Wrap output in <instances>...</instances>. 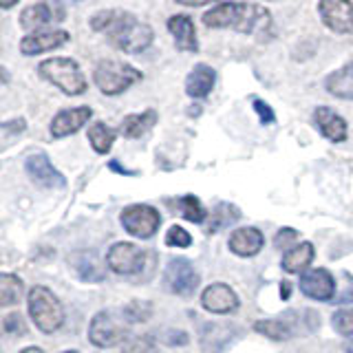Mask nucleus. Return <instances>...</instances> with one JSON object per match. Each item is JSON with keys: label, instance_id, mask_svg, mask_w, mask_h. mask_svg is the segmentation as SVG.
I'll use <instances>...</instances> for the list:
<instances>
[{"label": "nucleus", "instance_id": "obj_6", "mask_svg": "<svg viewBox=\"0 0 353 353\" xmlns=\"http://www.w3.org/2000/svg\"><path fill=\"white\" fill-rule=\"evenodd\" d=\"M124 314L117 312H99L93 316L91 325H88V340L97 349H110L117 347L121 340L126 338V323Z\"/></svg>", "mask_w": 353, "mask_h": 353}, {"label": "nucleus", "instance_id": "obj_30", "mask_svg": "<svg viewBox=\"0 0 353 353\" xmlns=\"http://www.w3.org/2000/svg\"><path fill=\"white\" fill-rule=\"evenodd\" d=\"M22 296V281L14 274H3L0 276V305L11 307L20 301Z\"/></svg>", "mask_w": 353, "mask_h": 353}, {"label": "nucleus", "instance_id": "obj_5", "mask_svg": "<svg viewBox=\"0 0 353 353\" xmlns=\"http://www.w3.org/2000/svg\"><path fill=\"white\" fill-rule=\"evenodd\" d=\"M95 84L106 95H119L135 82L141 80V73L126 62L119 60H102L95 66Z\"/></svg>", "mask_w": 353, "mask_h": 353}, {"label": "nucleus", "instance_id": "obj_31", "mask_svg": "<svg viewBox=\"0 0 353 353\" xmlns=\"http://www.w3.org/2000/svg\"><path fill=\"white\" fill-rule=\"evenodd\" d=\"M121 314H124L126 323L139 325V323H146V320H150L152 305L148 301H132V303H128L124 309H121Z\"/></svg>", "mask_w": 353, "mask_h": 353}, {"label": "nucleus", "instance_id": "obj_19", "mask_svg": "<svg viewBox=\"0 0 353 353\" xmlns=\"http://www.w3.org/2000/svg\"><path fill=\"white\" fill-rule=\"evenodd\" d=\"M168 29H170V33L174 36L176 49L188 51V53H194L199 49L194 22L188 18V16H172L168 20Z\"/></svg>", "mask_w": 353, "mask_h": 353}, {"label": "nucleus", "instance_id": "obj_37", "mask_svg": "<svg viewBox=\"0 0 353 353\" xmlns=\"http://www.w3.org/2000/svg\"><path fill=\"white\" fill-rule=\"evenodd\" d=\"M254 110L259 113V119L263 121V124H274V110L270 104H265L263 99H254Z\"/></svg>", "mask_w": 353, "mask_h": 353}, {"label": "nucleus", "instance_id": "obj_41", "mask_svg": "<svg viewBox=\"0 0 353 353\" xmlns=\"http://www.w3.org/2000/svg\"><path fill=\"white\" fill-rule=\"evenodd\" d=\"M108 168H110V170H115V172H121V174H135V170L121 168V165H117V161H110V163H108Z\"/></svg>", "mask_w": 353, "mask_h": 353}, {"label": "nucleus", "instance_id": "obj_27", "mask_svg": "<svg viewBox=\"0 0 353 353\" xmlns=\"http://www.w3.org/2000/svg\"><path fill=\"white\" fill-rule=\"evenodd\" d=\"M241 219V212L236 205H230V203H219L214 208L212 216H210V223L205 225V232L208 234H214V232L223 230L232 223H236V221Z\"/></svg>", "mask_w": 353, "mask_h": 353}, {"label": "nucleus", "instance_id": "obj_32", "mask_svg": "<svg viewBox=\"0 0 353 353\" xmlns=\"http://www.w3.org/2000/svg\"><path fill=\"white\" fill-rule=\"evenodd\" d=\"M121 353H157V347H154L150 336H130L124 340Z\"/></svg>", "mask_w": 353, "mask_h": 353}, {"label": "nucleus", "instance_id": "obj_21", "mask_svg": "<svg viewBox=\"0 0 353 353\" xmlns=\"http://www.w3.org/2000/svg\"><path fill=\"white\" fill-rule=\"evenodd\" d=\"M69 263L73 265L75 274L86 283H97L104 279V268L95 252H77Z\"/></svg>", "mask_w": 353, "mask_h": 353}, {"label": "nucleus", "instance_id": "obj_28", "mask_svg": "<svg viewBox=\"0 0 353 353\" xmlns=\"http://www.w3.org/2000/svg\"><path fill=\"white\" fill-rule=\"evenodd\" d=\"M88 141H91V146L95 152L99 154H106L110 150L115 141V130L108 128L104 121H95V124L88 128Z\"/></svg>", "mask_w": 353, "mask_h": 353}, {"label": "nucleus", "instance_id": "obj_17", "mask_svg": "<svg viewBox=\"0 0 353 353\" xmlns=\"http://www.w3.org/2000/svg\"><path fill=\"white\" fill-rule=\"evenodd\" d=\"M314 121H316L318 130L323 132L329 141L338 143V141L347 139V121L338 113H334L329 106H318L314 110Z\"/></svg>", "mask_w": 353, "mask_h": 353}, {"label": "nucleus", "instance_id": "obj_8", "mask_svg": "<svg viewBox=\"0 0 353 353\" xmlns=\"http://www.w3.org/2000/svg\"><path fill=\"white\" fill-rule=\"evenodd\" d=\"M201 283L199 279V272L194 270V265L188 261V259H170L168 265L163 270V287L168 290L170 294L176 296H192L194 290Z\"/></svg>", "mask_w": 353, "mask_h": 353}, {"label": "nucleus", "instance_id": "obj_14", "mask_svg": "<svg viewBox=\"0 0 353 353\" xmlns=\"http://www.w3.org/2000/svg\"><path fill=\"white\" fill-rule=\"evenodd\" d=\"M93 110L88 106H77V108H64L51 121V135L55 139H62L66 135H73V132L80 130L88 119H91Z\"/></svg>", "mask_w": 353, "mask_h": 353}, {"label": "nucleus", "instance_id": "obj_35", "mask_svg": "<svg viewBox=\"0 0 353 353\" xmlns=\"http://www.w3.org/2000/svg\"><path fill=\"white\" fill-rule=\"evenodd\" d=\"M296 245H298V232L294 228H283V230H279V234L274 236V248L276 250L287 252V250H292Z\"/></svg>", "mask_w": 353, "mask_h": 353}, {"label": "nucleus", "instance_id": "obj_39", "mask_svg": "<svg viewBox=\"0 0 353 353\" xmlns=\"http://www.w3.org/2000/svg\"><path fill=\"white\" fill-rule=\"evenodd\" d=\"M22 130H25V119H14V121H5V124H3L5 137L7 135H16V132H22Z\"/></svg>", "mask_w": 353, "mask_h": 353}, {"label": "nucleus", "instance_id": "obj_23", "mask_svg": "<svg viewBox=\"0 0 353 353\" xmlns=\"http://www.w3.org/2000/svg\"><path fill=\"white\" fill-rule=\"evenodd\" d=\"M154 124H157V113L150 110H143V113H135V115H126L124 121H121V135L128 139H137L143 132H148Z\"/></svg>", "mask_w": 353, "mask_h": 353}, {"label": "nucleus", "instance_id": "obj_40", "mask_svg": "<svg viewBox=\"0 0 353 353\" xmlns=\"http://www.w3.org/2000/svg\"><path fill=\"white\" fill-rule=\"evenodd\" d=\"M179 5H185V7H199V5H205V3H212V0H176Z\"/></svg>", "mask_w": 353, "mask_h": 353}, {"label": "nucleus", "instance_id": "obj_34", "mask_svg": "<svg viewBox=\"0 0 353 353\" xmlns=\"http://www.w3.org/2000/svg\"><path fill=\"white\" fill-rule=\"evenodd\" d=\"M165 245L170 248H190L192 245V236L179 225H172L165 234Z\"/></svg>", "mask_w": 353, "mask_h": 353}, {"label": "nucleus", "instance_id": "obj_18", "mask_svg": "<svg viewBox=\"0 0 353 353\" xmlns=\"http://www.w3.org/2000/svg\"><path fill=\"white\" fill-rule=\"evenodd\" d=\"M64 18V11L60 5H49V3H38V5H31L20 14V25L22 29L33 31V29H40L44 25H49L51 20H62Z\"/></svg>", "mask_w": 353, "mask_h": 353}, {"label": "nucleus", "instance_id": "obj_33", "mask_svg": "<svg viewBox=\"0 0 353 353\" xmlns=\"http://www.w3.org/2000/svg\"><path fill=\"white\" fill-rule=\"evenodd\" d=\"M331 320H334V329L340 336L353 338V309H340Z\"/></svg>", "mask_w": 353, "mask_h": 353}, {"label": "nucleus", "instance_id": "obj_22", "mask_svg": "<svg viewBox=\"0 0 353 353\" xmlns=\"http://www.w3.org/2000/svg\"><path fill=\"white\" fill-rule=\"evenodd\" d=\"M314 261V245L309 241L298 243L296 248L287 250L283 254V270L287 274H298V272H307V268Z\"/></svg>", "mask_w": 353, "mask_h": 353}, {"label": "nucleus", "instance_id": "obj_9", "mask_svg": "<svg viewBox=\"0 0 353 353\" xmlns=\"http://www.w3.org/2000/svg\"><path fill=\"white\" fill-rule=\"evenodd\" d=\"M148 252L137 248L135 243H115L106 254V265L110 272L119 276H135L143 270Z\"/></svg>", "mask_w": 353, "mask_h": 353}, {"label": "nucleus", "instance_id": "obj_24", "mask_svg": "<svg viewBox=\"0 0 353 353\" xmlns=\"http://www.w3.org/2000/svg\"><path fill=\"white\" fill-rule=\"evenodd\" d=\"M327 91L340 99H353V62L327 77Z\"/></svg>", "mask_w": 353, "mask_h": 353}, {"label": "nucleus", "instance_id": "obj_3", "mask_svg": "<svg viewBox=\"0 0 353 353\" xmlns=\"http://www.w3.org/2000/svg\"><path fill=\"white\" fill-rule=\"evenodd\" d=\"M27 307H29L31 320L36 323L40 331H44V334H53V331H58L64 323L62 303L51 290H47V287H42V285H36L29 290Z\"/></svg>", "mask_w": 353, "mask_h": 353}, {"label": "nucleus", "instance_id": "obj_12", "mask_svg": "<svg viewBox=\"0 0 353 353\" xmlns=\"http://www.w3.org/2000/svg\"><path fill=\"white\" fill-rule=\"evenodd\" d=\"M201 305L212 314H230L239 309V296L225 283H212L201 294Z\"/></svg>", "mask_w": 353, "mask_h": 353}, {"label": "nucleus", "instance_id": "obj_26", "mask_svg": "<svg viewBox=\"0 0 353 353\" xmlns=\"http://www.w3.org/2000/svg\"><path fill=\"white\" fill-rule=\"evenodd\" d=\"M230 338H232V331L225 325L210 323L201 331V345L210 353H221V351H223V347L230 342Z\"/></svg>", "mask_w": 353, "mask_h": 353}, {"label": "nucleus", "instance_id": "obj_42", "mask_svg": "<svg viewBox=\"0 0 353 353\" xmlns=\"http://www.w3.org/2000/svg\"><path fill=\"white\" fill-rule=\"evenodd\" d=\"M290 287H292L290 283H283V285H281V296H283V298H290Z\"/></svg>", "mask_w": 353, "mask_h": 353}, {"label": "nucleus", "instance_id": "obj_13", "mask_svg": "<svg viewBox=\"0 0 353 353\" xmlns=\"http://www.w3.org/2000/svg\"><path fill=\"white\" fill-rule=\"evenodd\" d=\"M25 168H27V174L31 176V181L42 188H64L66 185L64 176L53 168V163L49 161V157L44 152L31 154L25 163Z\"/></svg>", "mask_w": 353, "mask_h": 353}, {"label": "nucleus", "instance_id": "obj_15", "mask_svg": "<svg viewBox=\"0 0 353 353\" xmlns=\"http://www.w3.org/2000/svg\"><path fill=\"white\" fill-rule=\"evenodd\" d=\"M69 42V33L66 31H40V33H31L20 40V51L25 55H38L44 51L58 49L62 44Z\"/></svg>", "mask_w": 353, "mask_h": 353}, {"label": "nucleus", "instance_id": "obj_7", "mask_svg": "<svg viewBox=\"0 0 353 353\" xmlns=\"http://www.w3.org/2000/svg\"><path fill=\"white\" fill-rule=\"evenodd\" d=\"M121 225L132 236L150 239L152 234H157V230L161 225V216L148 203H132L121 210Z\"/></svg>", "mask_w": 353, "mask_h": 353}, {"label": "nucleus", "instance_id": "obj_16", "mask_svg": "<svg viewBox=\"0 0 353 353\" xmlns=\"http://www.w3.org/2000/svg\"><path fill=\"white\" fill-rule=\"evenodd\" d=\"M263 234L256 228H239L230 234V252H234L236 256H256V254L263 250Z\"/></svg>", "mask_w": 353, "mask_h": 353}, {"label": "nucleus", "instance_id": "obj_38", "mask_svg": "<svg viewBox=\"0 0 353 353\" xmlns=\"http://www.w3.org/2000/svg\"><path fill=\"white\" fill-rule=\"evenodd\" d=\"M163 338V342H165V345H185V342H188V334H183V331H174V329H170V331H165V334L161 336Z\"/></svg>", "mask_w": 353, "mask_h": 353}, {"label": "nucleus", "instance_id": "obj_11", "mask_svg": "<svg viewBox=\"0 0 353 353\" xmlns=\"http://www.w3.org/2000/svg\"><path fill=\"white\" fill-rule=\"evenodd\" d=\"M301 292L312 301H331L336 294V281L327 270H307L301 276Z\"/></svg>", "mask_w": 353, "mask_h": 353}, {"label": "nucleus", "instance_id": "obj_4", "mask_svg": "<svg viewBox=\"0 0 353 353\" xmlns=\"http://www.w3.org/2000/svg\"><path fill=\"white\" fill-rule=\"evenodd\" d=\"M38 73L47 82L55 84L66 95H82L86 91V77L82 75L80 66L71 58H51L38 66Z\"/></svg>", "mask_w": 353, "mask_h": 353}, {"label": "nucleus", "instance_id": "obj_20", "mask_svg": "<svg viewBox=\"0 0 353 353\" xmlns=\"http://www.w3.org/2000/svg\"><path fill=\"white\" fill-rule=\"evenodd\" d=\"M214 82H216V73L212 66L196 64L185 80V93L190 97H205L214 88Z\"/></svg>", "mask_w": 353, "mask_h": 353}, {"label": "nucleus", "instance_id": "obj_25", "mask_svg": "<svg viewBox=\"0 0 353 353\" xmlns=\"http://www.w3.org/2000/svg\"><path fill=\"white\" fill-rule=\"evenodd\" d=\"M254 329H256L259 334H263L265 338L276 340V342H285V340L294 338V334H296L294 323H290L287 316L279 318V320H259V323L254 325Z\"/></svg>", "mask_w": 353, "mask_h": 353}, {"label": "nucleus", "instance_id": "obj_44", "mask_svg": "<svg viewBox=\"0 0 353 353\" xmlns=\"http://www.w3.org/2000/svg\"><path fill=\"white\" fill-rule=\"evenodd\" d=\"M20 353H44V351L38 349V347H27V349H22Z\"/></svg>", "mask_w": 353, "mask_h": 353}, {"label": "nucleus", "instance_id": "obj_10", "mask_svg": "<svg viewBox=\"0 0 353 353\" xmlns=\"http://www.w3.org/2000/svg\"><path fill=\"white\" fill-rule=\"evenodd\" d=\"M318 14L331 31L353 33V3L351 0H320Z\"/></svg>", "mask_w": 353, "mask_h": 353}, {"label": "nucleus", "instance_id": "obj_45", "mask_svg": "<svg viewBox=\"0 0 353 353\" xmlns=\"http://www.w3.org/2000/svg\"><path fill=\"white\" fill-rule=\"evenodd\" d=\"M64 353H80V351H64Z\"/></svg>", "mask_w": 353, "mask_h": 353}, {"label": "nucleus", "instance_id": "obj_43", "mask_svg": "<svg viewBox=\"0 0 353 353\" xmlns=\"http://www.w3.org/2000/svg\"><path fill=\"white\" fill-rule=\"evenodd\" d=\"M18 3V0H0V5H3V9H9V7H14Z\"/></svg>", "mask_w": 353, "mask_h": 353}, {"label": "nucleus", "instance_id": "obj_36", "mask_svg": "<svg viewBox=\"0 0 353 353\" xmlns=\"http://www.w3.org/2000/svg\"><path fill=\"white\" fill-rule=\"evenodd\" d=\"M3 329H5V334H11V336H22V334L27 331L25 320H22V316H20L18 312L5 316V320H3Z\"/></svg>", "mask_w": 353, "mask_h": 353}, {"label": "nucleus", "instance_id": "obj_29", "mask_svg": "<svg viewBox=\"0 0 353 353\" xmlns=\"http://www.w3.org/2000/svg\"><path fill=\"white\" fill-rule=\"evenodd\" d=\"M174 208L179 210L181 216L185 221H190V223H203L205 221V208L201 201H199V196H194V194H185L181 199H176Z\"/></svg>", "mask_w": 353, "mask_h": 353}, {"label": "nucleus", "instance_id": "obj_2", "mask_svg": "<svg viewBox=\"0 0 353 353\" xmlns=\"http://www.w3.org/2000/svg\"><path fill=\"white\" fill-rule=\"evenodd\" d=\"M203 25L212 29H234L239 33H254L270 25V11L261 5L223 3L208 11Z\"/></svg>", "mask_w": 353, "mask_h": 353}, {"label": "nucleus", "instance_id": "obj_1", "mask_svg": "<svg viewBox=\"0 0 353 353\" xmlns=\"http://www.w3.org/2000/svg\"><path fill=\"white\" fill-rule=\"evenodd\" d=\"M91 27L95 31L106 33L108 40L124 53H141L152 42V29L146 22H139L128 11H119V9L99 11V14L91 18Z\"/></svg>", "mask_w": 353, "mask_h": 353}]
</instances>
